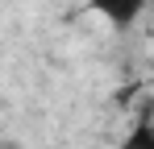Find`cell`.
<instances>
[{"label": "cell", "instance_id": "cell-2", "mask_svg": "<svg viewBox=\"0 0 154 149\" xmlns=\"http://www.w3.org/2000/svg\"><path fill=\"white\" fill-rule=\"evenodd\" d=\"M121 149H154V120L137 124V128L125 137V145H121Z\"/></svg>", "mask_w": 154, "mask_h": 149}, {"label": "cell", "instance_id": "cell-1", "mask_svg": "<svg viewBox=\"0 0 154 149\" xmlns=\"http://www.w3.org/2000/svg\"><path fill=\"white\" fill-rule=\"evenodd\" d=\"M83 4L92 13H100L112 29H133V25L142 21V13H146L150 0H83Z\"/></svg>", "mask_w": 154, "mask_h": 149}]
</instances>
